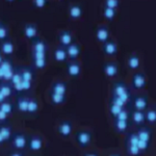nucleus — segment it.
Returning a JSON list of instances; mask_svg holds the SVG:
<instances>
[{"instance_id":"obj_1","label":"nucleus","mask_w":156,"mask_h":156,"mask_svg":"<svg viewBox=\"0 0 156 156\" xmlns=\"http://www.w3.org/2000/svg\"><path fill=\"white\" fill-rule=\"evenodd\" d=\"M14 62L9 57L1 56L0 59V79L1 82H11L12 76L16 73Z\"/></svg>"},{"instance_id":"obj_2","label":"nucleus","mask_w":156,"mask_h":156,"mask_svg":"<svg viewBox=\"0 0 156 156\" xmlns=\"http://www.w3.org/2000/svg\"><path fill=\"white\" fill-rule=\"evenodd\" d=\"M112 96L120 98L126 105L131 103V100H132V96H131V94H130L129 89H128L126 83L122 81L114 83L112 90Z\"/></svg>"},{"instance_id":"obj_3","label":"nucleus","mask_w":156,"mask_h":156,"mask_svg":"<svg viewBox=\"0 0 156 156\" xmlns=\"http://www.w3.org/2000/svg\"><path fill=\"white\" fill-rule=\"evenodd\" d=\"M75 140L78 144V146L81 148H87V146L92 142V133L87 130H79L76 133Z\"/></svg>"},{"instance_id":"obj_4","label":"nucleus","mask_w":156,"mask_h":156,"mask_svg":"<svg viewBox=\"0 0 156 156\" xmlns=\"http://www.w3.org/2000/svg\"><path fill=\"white\" fill-rule=\"evenodd\" d=\"M14 87L11 82H1L0 84V103L9 100L14 95Z\"/></svg>"},{"instance_id":"obj_5","label":"nucleus","mask_w":156,"mask_h":156,"mask_svg":"<svg viewBox=\"0 0 156 156\" xmlns=\"http://www.w3.org/2000/svg\"><path fill=\"white\" fill-rule=\"evenodd\" d=\"M147 84V78L146 75L142 72H136L132 75L131 78V87L134 90H143Z\"/></svg>"},{"instance_id":"obj_6","label":"nucleus","mask_w":156,"mask_h":156,"mask_svg":"<svg viewBox=\"0 0 156 156\" xmlns=\"http://www.w3.org/2000/svg\"><path fill=\"white\" fill-rule=\"evenodd\" d=\"M131 103H132L133 109L142 110V112H145L148 108V105H149L148 98L144 96V95H137V96L132 97Z\"/></svg>"},{"instance_id":"obj_7","label":"nucleus","mask_w":156,"mask_h":156,"mask_svg":"<svg viewBox=\"0 0 156 156\" xmlns=\"http://www.w3.org/2000/svg\"><path fill=\"white\" fill-rule=\"evenodd\" d=\"M12 145L15 149L17 150H23L28 145V140L26 135L23 133H15L12 140Z\"/></svg>"},{"instance_id":"obj_8","label":"nucleus","mask_w":156,"mask_h":156,"mask_svg":"<svg viewBox=\"0 0 156 156\" xmlns=\"http://www.w3.org/2000/svg\"><path fill=\"white\" fill-rule=\"evenodd\" d=\"M67 74L72 78H77L81 74V66L76 60H70L66 64Z\"/></svg>"},{"instance_id":"obj_9","label":"nucleus","mask_w":156,"mask_h":156,"mask_svg":"<svg viewBox=\"0 0 156 156\" xmlns=\"http://www.w3.org/2000/svg\"><path fill=\"white\" fill-rule=\"evenodd\" d=\"M12 136H14V133H12V127L5 123H2L0 127V143L5 144V143L12 142Z\"/></svg>"},{"instance_id":"obj_10","label":"nucleus","mask_w":156,"mask_h":156,"mask_svg":"<svg viewBox=\"0 0 156 156\" xmlns=\"http://www.w3.org/2000/svg\"><path fill=\"white\" fill-rule=\"evenodd\" d=\"M31 43V52H39V53H48V45L41 37H37Z\"/></svg>"},{"instance_id":"obj_11","label":"nucleus","mask_w":156,"mask_h":156,"mask_svg":"<svg viewBox=\"0 0 156 156\" xmlns=\"http://www.w3.org/2000/svg\"><path fill=\"white\" fill-rule=\"evenodd\" d=\"M73 130V124L70 121H62L57 126V132L60 136L69 137Z\"/></svg>"},{"instance_id":"obj_12","label":"nucleus","mask_w":156,"mask_h":156,"mask_svg":"<svg viewBox=\"0 0 156 156\" xmlns=\"http://www.w3.org/2000/svg\"><path fill=\"white\" fill-rule=\"evenodd\" d=\"M103 72H104L105 76L108 78H114L118 75L119 72V67L118 64L115 62H105L104 66H103Z\"/></svg>"},{"instance_id":"obj_13","label":"nucleus","mask_w":156,"mask_h":156,"mask_svg":"<svg viewBox=\"0 0 156 156\" xmlns=\"http://www.w3.org/2000/svg\"><path fill=\"white\" fill-rule=\"evenodd\" d=\"M23 34L24 37L27 40H29L30 42H32L34 40H36L37 37V25L34 23H26L23 29Z\"/></svg>"},{"instance_id":"obj_14","label":"nucleus","mask_w":156,"mask_h":156,"mask_svg":"<svg viewBox=\"0 0 156 156\" xmlns=\"http://www.w3.org/2000/svg\"><path fill=\"white\" fill-rule=\"evenodd\" d=\"M58 41L60 43V45L64 47H69L70 45L73 44L74 42V37H73L72 34L70 30H62L58 34Z\"/></svg>"},{"instance_id":"obj_15","label":"nucleus","mask_w":156,"mask_h":156,"mask_svg":"<svg viewBox=\"0 0 156 156\" xmlns=\"http://www.w3.org/2000/svg\"><path fill=\"white\" fill-rule=\"evenodd\" d=\"M102 51L103 53L107 56H115L118 53V45L117 43L112 40H108L102 45Z\"/></svg>"},{"instance_id":"obj_16","label":"nucleus","mask_w":156,"mask_h":156,"mask_svg":"<svg viewBox=\"0 0 156 156\" xmlns=\"http://www.w3.org/2000/svg\"><path fill=\"white\" fill-rule=\"evenodd\" d=\"M96 40L102 44L109 40V28L106 25H101L96 29Z\"/></svg>"},{"instance_id":"obj_17","label":"nucleus","mask_w":156,"mask_h":156,"mask_svg":"<svg viewBox=\"0 0 156 156\" xmlns=\"http://www.w3.org/2000/svg\"><path fill=\"white\" fill-rule=\"evenodd\" d=\"M130 120L132 121L133 124L137 125V126H143V125L146 123V114H145V112L133 109L132 112L130 114Z\"/></svg>"},{"instance_id":"obj_18","label":"nucleus","mask_w":156,"mask_h":156,"mask_svg":"<svg viewBox=\"0 0 156 156\" xmlns=\"http://www.w3.org/2000/svg\"><path fill=\"white\" fill-rule=\"evenodd\" d=\"M0 49H1V54L2 56L5 57H11L15 52V46L14 43H12L11 40H5V41L1 42V46H0Z\"/></svg>"},{"instance_id":"obj_19","label":"nucleus","mask_w":156,"mask_h":156,"mask_svg":"<svg viewBox=\"0 0 156 156\" xmlns=\"http://www.w3.org/2000/svg\"><path fill=\"white\" fill-rule=\"evenodd\" d=\"M27 147L31 152H37L43 148V138L41 136H37V135L29 137Z\"/></svg>"},{"instance_id":"obj_20","label":"nucleus","mask_w":156,"mask_h":156,"mask_svg":"<svg viewBox=\"0 0 156 156\" xmlns=\"http://www.w3.org/2000/svg\"><path fill=\"white\" fill-rule=\"evenodd\" d=\"M53 58L55 62H65L68 59V53H67V48L62 45L57 46L53 51Z\"/></svg>"},{"instance_id":"obj_21","label":"nucleus","mask_w":156,"mask_h":156,"mask_svg":"<svg viewBox=\"0 0 156 156\" xmlns=\"http://www.w3.org/2000/svg\"><path fill=\"white\" fill-rule=\"evenodd\" d=\"M68 58L70 60H76L80 54H81V47L77 43H73L69 47H67Z\"/></svg>"},{"instance_id":"obj_22","label":"nucleus","mask_w":156,"mask_h":156,"mask_svg":"<svg viewBox=\"0 0 156 156\" xmlns=\"http://www.w3.org/2000/svg\"><path fill=\"white\" fill-rule=\"evenodd\" d=\"M68 90V85L66 82L60 81V80H57V81H54L51 85V89H50V92L54 93V94H58V95H65L66 96Z\"/></svg>"},{"instance_id":"obj_23","label":"nucleus","mask_w":156,"mask_h":156,"mask_svg":"<svg viewBox=\"0 0 156 156\" xmlns=\"http://www.w3.org/2000/svg\"><path fill=\"white\" fill-rule=\"evenodd\" d=\"M30 98L26 96H19L16 100V108L22 114H27Z\"/></svg>"},{"instance_id":"obj_24","label":"nucleus","mask_w":156,"mask_h":156,"mask_svg":"<svg viewBox=\"0 0 156 156\" xmlns=\"http://www.w3.org/2000/svg\"><path fill=\"white\" fill-rule=\"evenodd\" d=\"M82 14H83V9L79 4H71L69 6V17L72 20L80 19L82 17Z\"/></svg>"},{"instance_id":"obj_25","label":"nucleus","mask_w":156,"mask_h":156,"mask_svg":"<svg viewBox=\"0 0 156 156\" xmlns=\"http://www.w3.org/2000/svg\"><path fill=\"white\" fill-rule=\"evenodd\" d=\"M137 135H138V138L140 140H144V142H147V143H151L152 140V131H151L150 128L148 127H140L137 129Z\"/></svg>"},{"instance_id":"obj_26","label":"nucleus","mask_w":156,"mask_h":156,"mask_svg":"<svg viewBox=\"0 0 156 156\" xmlns=\"http://www.w3.org/2000/svg\"><path fill=\"white\" fill-rule=\"evenodd\" d=\"M20 71H21L22 78H23V80L34 82V76H36V72H34V68H31V67H23V68H20Z\"/></svg>"},{"instance_id":"obj_27","label":"nucleus","mask_w":156,"mask_h":156,"mask_svg":"<svg viewBox=\"0 0 156 156\" xmlns=\"http://www.w3.org/2000/svg\"><path fill=\"white\" fill-rule=\"evenodd\" d=\"M114 126L115 129L120 133L126 132L129 128V121H122V120H114Z\"/></svg>"},{"instance_id":"obj_28","label":"nucleus","mask_w":156,"mask_h":156,"mask_svg":"<svg viewBox=\"0 0 156 156\" xmlns=\"http://www.w3.org/2000/svg\"><path fill=\"white\" fill-rule=\"evenodd\" d=\"M140 65V59L137 54H131L127 59V66L130 70H137Z\"/></svg>"},{"instance_id":"obj_29","label":"nucleus","mask_w":156,"mask_h":156,"mask_svg":"<svg viewBox=\"0 0 156 156\" xmlns=\"http://www.w3.org/2000/svg\"><path fill=\"white\" fill-rule=\"evenodd\" d=\"M0 112L7 115L9 117V115L12 114V112H14V104H12L9 100L1 102L0 103Z\"/></svg>"},{"instance_id":"obj_30","label":"nucleus","mask_w":156,"mask_h":156,"mask_svg":"<svg viewBox=\"0 0 156 156\" xmlns=\"http://www.w3.org/2000/svg\"><path fill=\"white\" fill-rule=\"evenodd\" d=\"M50 95V101H51L52 104L54 105H62L66 102L67 97L65 95H58V94H54V93L49 92Z\"/></svg>"},{"instance_id":"obj_31","label":"nucleus","mask_w":156,"mask_h":156,"mask_svg":"<svg viewBox=\"0 0 156 156\" xmlns=\"http://www.w3.org/2000/svg\"><path fill=\"white\" fill-rule=\"evenodd\" d=\"M39 110V103H37V100L34 99V98H30L29 99V104H28V112L27 114L30 115H36Z\"/></svg>"},{"instance_id":"obj_32","label":"nucleus","mask_w":156,"mask_h":156,"mask_svg":"<svg viewBox=\"0 0 156 156\" xmlns=\"http://www.w3.org/2000/svg\"><path fill=\"white\" fill-rule=\"evenodd\" d=\"M146 114V122L149 124H156V109L150 108L145 112Z\"/></svg>"},{"instance_id":"obj_33","label":"nucleus","mask_w":156,"mask_h":156,"mask_svg":"<svg viewBox=\"0 0 156 156\" xmlns=\"http://www.w3.org/2000/svg\"><path fill=\"white\" fill-rule=\"evenodd\" d=\"M102 14H103L104 19L108 20V21H112V20L115 19V15H117V11H115V9H109V7L104 6L103 7Z\"/></svg>"},{"instance_id":"obj_34","label":"nucleus","mask_w":156,"mask_h":156,"mask_svg":"<svg viewBox=\"0 0 156 156\" xmlns=\"http://www.w3.org/2000/svg\"><path fill=\"white\" fill-rule=\"evenodd\" d=\"M47 62H48V58H43V59H34L31 60V65L34 69L43 70L47 67Z\"/></svg>"},{"instance_id":"obj_35","label":"nucleus","mask_w":156,"mask_h":156,"mask_svg":"<svg viewBox=\"0 0 156 156\" xmlns=\"http://www.w3.org/2000/svg\"><path fill=\"white\" fill-rule=\"evenodd\" d=\"M126 142H127V145L137 146L138 142H140V138H138V135H137L136 131L128 133V135L126 137Z\"/></svg>"},{"instance_id":"obj_36","label":"nucleus","mask_w":156,"mask_h":156,"mask_svg":"<svg viewBox=\"0 0 156 156\" xmlns=\"http://www.w3.org/2000/svg\"><path fill=\"white\" fill-rule=\"evenodd\" d=\"M5 40H9V26L1 22L0 24V41L3 42Z\"/></svg>"},{"instance_id":"obj_37","label":"nucleus","mask_w":156,"mask_h":156,"mask_svg":"<svg viewBox=\"0 0 156 156\" xmlns=\"http://www.w3.org/2000/svg\"><path fill=\"white\" fill-rule=\"evenodd\" d=\"M123 109H124L123 107L118 106V105L114 104V103H110V104H109V112H110V115H112V117L114 118V119L117 118V115H119Z\"/></svg>"},{"instance_id":"obj_38","label":"nucleus","mask_w":156,"mask_h":156,"mask_svg":"<svg viewBox=\"0 0 156 156\" xmlns=\"http://www.w3.org/2000/svg\"><path fill=\"white\" fill-rule=\"evenodd\" d=\"M127 152H128V154L131 156H138L142 153V151L140 150V148H138L137 146L127 145Z\"/></svg>"},{"instance_id":"obj_39","label":"nucleus","mask_w":156,"mask_h":156,"mask_svg":"<svg viewBox=\"0 0 156 156\" xmlns=\"http://www.w3.org/2000/svg\"><path fill=\"white\" fill-rule=\"evenodd\" d=\"M117 120H122V121H129L130 120V114L127 112V109H123L122 112H120L119 115H117V118H115ZM115 120V119H114Z\"/></svg>"},{"instance_id":"obj_40","label":"nucleus","mask_w":156,"mask_h":156,"mask_svg":"<svg viewBox=\"0 0 156 156\" xmlns=\"http://www.w3.org/2000/svg\"><path fill=\"white\" fill-rule=\"evenodd\" d=\"M119 4L120 2L118 0H106L104 2V6L106 7H109V9H117L119 7Z\"/></svg>"},{"instance_id":"obj_41","label":"nucleus","mask_w":156,"mask_h":156,"mask_svg":"<svg viewBox=\"0 0 156 156\" xmlns=\"http://www.w3.org/2000/svg\"><path fill=\"white\" fill-rule=\"evenodd\" d=\"M32 3H34V6L37 7V9H44L47 5L48 1L47 0H34Z\"/></svg>"},{"instance_id":"obj_42","label":"nucleus","mask_w":156,"mask_h":156,"mask_svg":"<svg viewBox=\"0 0 156 156\" xmlns=\"http://www.w3.org/2000/svg\"><path fill=\"white\" fill-rule=\"evenodd\" d=\"M110 103H114V104L118 105V106L123 107V108H125V106H126V104H125V103L123 102L122 100L120 99V98L114 97V96H112V99H110Z\"/></svg>"},{"instance_id":"obj_43","label":"nucleus","mask_w":156,"mask_h":156,"mask_svg":"<svg viewBox=\"0 0 156 156\" xmlns=\"http://www.w3.org/2000/svg\"><path fill=\"white\" fill-rule=\"evenodd\" d=\"M84 156H99V154L96 152H87L84 154Z\"/></svg>"},{"instance_id":"obj_44","label":"nucleus","mask_w":156,"mask_h":156,"mask_svg":"<svg viewBox=\"0 0 156 156\" xmlns=\"http://www.w3.org/2000/svg\"><path fill=\"white\" fill-rule=\"evenodd\" d=\"M9 156H24V155L20 152H12V153H11V155Z\"/></svg>"},{"instance_id":"obj_45","label":"nucleus","mask_w":156,"mask_h":156,"mask_svg":"<svg viewBox=\"0 0 156 156\" xmlns=\"http://www.w3.org/2000/svg\"><path fill=\"white\" fill-rule=\"evenodd\" d=\"M108 156H120L119 154H110V155H108Z\"/></svg>"}]
</instances>
